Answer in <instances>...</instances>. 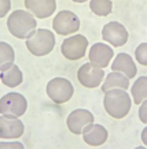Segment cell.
<instances>
[{
  "label": "cell",
  "mask_w": 147,
  "mask_h": 149,
  "mask_svg": "<svg viewBox=\"0 0 147 149\" xmlns=\"http://www.w3.org/2000/svg\"><path fill=\"white\" fill-rule=\"evenodd\" d=\"M131 97L133 103L138 105H140L147 99V77L136 78L131 88Z\"/></svg>",
  "instance_id": "18"
},
{
  "label": "cell",
  "mask_w": 147,
  "mask_h": 149,
  "mask_svg": "<svg viewBox=\"0 0 147 149\" xmlns=\"http://www.w3.org/2000/svg\"><path fill=\"white\" fill-rule=\"evenodd\" d=\"M28 111V100L23 95L10 92L0 99V115L10 118H21Z\"/></svg>",
  "instance_id": "4"
},
{
  "label": "cell",
  "mask_w": 147,
  "mask_h": 149,
  "mask_svg": "<svg viewBox=\"0 0 147 149\" xmlns=\"http://www.w3.org/2000/svg\"><path fill=\"white\" fill-rule=\"evenodd\" d=\"M89 8L98 17H107L111 14L113 3L111 0H89Z\"/></svg>",
  "instance_id": "20"
},
{
  "label": "cell",
  "mask_w": 147,
  "mask_h": 149,
  "mask_svg": "<svg viewBox=\"0 0 147 149\" xmlns=\"http://www.w3.org/2000/svg\"><path fill=\"white\" fill-rule=\"evenodd\" d=\"M94 120H95V118H94L91 111L78 108L69 113V116L66 119V125H68V129L70 130V133L80 136V134H83L85 127L94 123Z\"/></svg>",
  "instance_id": "10"
},
{
  "label": "cell",
  "mask_w": 147,
  "mask_h": 149,
  "mask_svg": "<svg viewBox=\"0 0 147 149\" xmlns=\"http://www.w3.org/2000/svg\"><path fill=\"white\" fill-rule=\"evenodd\" d=\"M46 91H47V96L55 104H65L73 97L74 88L69 79L62 77H56L52 78L51 81H48Z\"/></svg>",
  "instance_id": "5"
},
{
  "label": "cell",
  "mask_w": 147,
  "mask_h": 149,
  "mask_svg": "<svg viewBox=\"0 0 147 149\" xmlns=\"http://www.w3.org/2000/svg\"><path fill=\"white\" fill-rule=\"evenodd\" d=\"M15 60V52L14 48L4 42V41H0V72L8 70L14 63Z\"/></svg>",
  "instance_id": "19"
},
{
  "label": "cell",
  "mask_w": 147,
  "mask_h": 149,
  "mask_svg": "<svg viewBox=\"0 0 147 149\" xmlns=\"http://www.w3.org/2000/svg\"><path fill=\"white\" fill-rule=\"evenodd\" d=\"M109 133L106 130V127L98 123H91L87 126L83 131V140L85 144L91 145V146H101L107 141Z\"/></svg>",
  "instance_id": "15"
},
{
  "label": "cell",
  "mask_w": 147,
  "mask_h": 149,
  "mask_svg": "<svg viewBox=\"0 0 147 149\" xmlns=\"http://www.w3.org/2000/svg\"><path fill=\"white\" fill-rule=\"evenodd\" d=\"M88 48V40L83 34H73V36L65 38L62 45H60V52L66 59L69 60H78L85 56Z\"/></svg>",
  "instance_id": "7"
},
{
  "label": "cell",
  "mask_w": 147,
  "mask_h": 149,
  "mask_svg": "<svg viewBox=\"0 0 147 149\" xmlns=\"http://www.w3.org/2000/svg\"><path fill=\"white\" fill-rule=\"evenodd\" d=\"M52 29L59 36L74 34L80 29V19L76 14L69 11V10H62L54 17Z\"/></svg>",
  "instance_id": "6"
},
{
  "label": "cell",
  "mask_w": 147,
  "mask_h": 149,
  "mask_svg": "<svg viewBox=\"0 0 147 149\" xmlns=\"http://www.w3.org/2000/svg\"><path fill=\"white\" fill-rule=\"evenodd\" d=\"M25 126L19 118H10L0 115V138L3 140H17L22 137Z\"/></svg>",
  "instance_id": "12"
},
{
  "label": "cell",
  "mask_w": 147,
  "mask_h": 149,
  "mask_svg": "<svg viewBox=\"0 0 147 149\" xmlns=\"http://www.w3.org/2000/svg\"><path fill=\"white\" fill-rule=\"evenodd\" d=\"M25 45L33 56H46L55 47V34L48 29H36L32 36L26 38Z\"/></svg>",
  "instance_id": "3"
},
{
  "label": "cell",
  "mask_w": 147,
  "mask_h": 149,
  "mask_svg": "<svg viewBox=\"0 0 147 149\" xmlns=\"http://www.w3.org/2000/svg\"><path fill=\"white\" fill-rule=\"evenodd\" d=\"M142 142L147 146V125H146V127L142 130Z\"/></svg>",
  "instance_id": "25"
},
{
  "label": "cell",
  "mask_w": 147,
  "mask_h": 149,
  "mask_svg": "<svg viewBox=\"0 0 147 149\" xmlns=\"http://www.w3.org/2000/svg\"><path fill=\"white\" fill-rule=\"evenodd\" d=\"M139 119H140V122L147 125V99L140 104V107H139Z\"/></svg>",
  "instance_id": "24"
},
{
  "label": "cell",
  "mask_w": 147,
  "mask_h": 149,
  "mask_svg": "<svg viewBox=\"0 0 147 149\" xmlns=\"http://www.w3.org/2000/svg\"><path fill=\"white\" fill-rule=\"evenodd\" d=\"M128 30L120 22H109L102 29V38L113 47H122L128 41Z\"/></svg>",
  "instance_id": "9"
},
{
  "label": "cell",
  "mask_w": 147,
  "mask_h": 149,
  "mask_svg": "<svg viewBox=\"0 0 147 149\" xmlns=\"http://www.w3.org/2000/svg\"><path fill=\"white\" fill-rule=\"evenodd\" d=\"M0 81L7 88H17L22 84L23 74L17 64H13L8 70L0 72Z\"/></svg>",
  "instance_id": "17"
},
{
  "label": "cell",
  "mask_w": 147,
  "mask_h": 149,
  "mask_svg": "<svg viewBox=\"0 0 147 149\" xmlns=\"http://www.w3.org/2000/svg\"><path fill=\"white\" fill-rule=\"evenodd\" d=\"M105 70L94 66L92 63H84L81 67L77 70V79L83 86L88 89L98 88L103 82L105 78Z\"/></svg>",
  "instance_id": "8"
},
{
  "label": "cell",
  "mask_w": 147,
  "mask_h": 149,
  "mask_svg": "<svg viewBox=\"0 0 147 149\" xmlns=\"http://www.w3.org/2000/svg\"><path fill=\"white\" fill-rule=\"evenodd\" d=\"M113 58H114V51L110 45H107L105 42L94 44L89 48V52H88L89 63H92L94 66H96L99 68H103V70L109 66Z\"/></svg>",
  "instance_id": "11"
},
{
  "label": "cell",
  "mask_w": 147,
  "mask_h": 149,
  "mask_svg": "<svg viewBox=\"0 0 147 149\" xmlns=\"http://www.w3.org/2000/svg\"><path fill=\"white\" fill-rule=\"evenodd\" d=\"M135 149H147V146H146V145H144V146H136Z\"/></svg>",
  "instance_id": "27"
},
{
  "label": "cell",
  "mask_w": 147,
  "mask_h": 149,
  "mask_svg": "<svg viewBox=\"0 0 147 149\" xmlns=\"http://www.w3.org/2000/svg\"><path fill=\"white\" fill-rule=\"evenodd\" d=\"M0 149H25V146L19 141H1Z\"/></svg>",
  "instance_id": "22"
},
{
  "label": "cell",
  "mask_w": 147,
  "mask_h": 149,
  "mask_svg": "<svg viewBox=\"0 0 147 149\" xmlns=\"http://www.w3.org/2000/svg\"><path fill=\"white\" fill-rule=\"evenodd\" d=\"M74 3H84V1H88V0H72Z\"/></svg>",
  "instance_id": "26"
},
{
  "label": "cell",
  "mask_w": 147,
  "mask_h": 149,
  "mask_svg": "<svg viewBox=\"0 0 147 149\" xmlns=\"http://www.w3.org/2000/svg\"><path fill=\"white\" fill-rule=\"evenodd\" d=\"M129 88V78L124 75L122 72L118 71H111L105 77L103 85H102V91L107 92L110 89H124L127 91Z\"/></svg>",
  "instance_id": "16"
},
{
  "label": "cell",
  "mask_w": 147,
  "mask_h": 149,
  "mask_svg": "<svg viewBox=\"0 0 147 149\" xmlns=\"http://www.w3.org/2000/svg\"><path fill=\"white\" fill-rule=\"evenodd\" d=\"M135 58L136 62L142 66H147V42H142L135 49Z\"/></svg>",
  "instance_id": "21"
},
{
  "label": "cell",
  "mask_w": 147,
  "mask_h": 149,
  "mask_svg": "<svg viewBox=\"0 0 147 149\" xmlns=\"http://www.w3.org/2000/svg\"><path fill=\"white\" fill-rule=\"evenodd\" d=\"M11 10V0H0V18H4Z\"/></svg>",
  "instance_id": "23"
},
{
  "label": "cell",
  "mask_w": 147,
  "mask_h": 149,
  "mask_svg": "<svg viewBox=\"0 0 147 149\" xmlns=\"http://www.w3.org/2000/svg\"><path fill=\"white\" fill-rule=\"evenodd\" d=\"M111 71L122 72L124 75H127L131 79V78L136 77L138 67H136V63H135V60L132 59V56H129L125 52H121V54L115 55L114 60L111 63Z\"/></svg>",
  "instance_id": "14"
},
{
  "label": "cell",
  "mask_w": 147,
  "mask_h": 149,
  "mask_svg": "<svg viewBox=\"0 0 147 149\" xmlns=\"http://www.w3.org/2000/svg\"><path fill=\"white\" fill-rule=\"evenodd\" d=\"M8 32L19 40H26L37 29L36 17L28 10H15L7 18Z\"/></svg>",
  "instance_id": "1"
},
{
  "label": "cell",
  "mask_w": 147,
  "mask_h": 149,
  "mask_svg": "<svg viewBox=\"0 0 147 149\" xmlns=\"http://www.w3.org/2000/svg\"><path fill=\"white\" fill-rule=\"evenodd\" d=\"M25 7L37 19L51 17L56 10V0H25Z\"/></svg>",
  "instance_id": "13"
},
{
  "label": "cell",
  "mask_w": 147,
  "mask_h": 149,
  "mask_svg": "<svg viewBox=\"0 0 147 149\" xmlns=\"http://www.w3.org/2000/svg\"><path fill=\"white\" fill-rule=\"evenodd\" d=\"M105 111L114 119H122L129 113L132 107V97L124 89H110L103 97Z\"/></svg>",
  "instance_id": "2"
}]
</instances>
